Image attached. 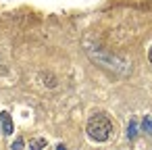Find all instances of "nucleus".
Listing matches in <instances>:
<instances>
[{
  "label": "nucleus",
  "mask_w": 152,
  "mask_h": 150,
  "mask_svg": "<svg viewBox=\"0 0 152 150\" xmlns=\"http://www.w3.org/2000/svg\"><path fill=\"white\" fill-rule=\"evenodd\" d=\"M113 133V123L106 115H94L88 121V135L94 142H106Z\"/></svg>",
  "instance_id": "obj_1"
},
{
  "label": "nucleus",
  "mask_w": 152,
  "mask_h": 150,
  "mask_svg": "<svg viewBox=\"0 0 152 150\" xmlns=\"http://www.w3.org/2000/svg\"><path fill=\"white\" fill-rule=\"evenodd\" d=\"M0 123H2V131H4L7 135L13 133V119H11V115H9L7 110L0 113Z\"/></svg>",
  "instance_id": "obj_2"
},
{
  "label": "nucleus",
  "mask_w": 152,
  "mask_h": 150,
  "mask_svg": "<svg viewBox=\"0 0 152 150\" xmlns=\"http://www.w3.org/2000/svg\"><path fill=\"white\" fill-rule=\"evenodd\" d=\"M144 129L146 131H152V119H148V117L144 119Z\"/></svg>",
  "instance_id": "obj_3"
},
{
  "label": "nucleus",
  "mask_w": 152,
  "mask_h": 150,
  "mask_svg": "<svg viewBox=\"0 0 152 150\" xmlns=\"http://www.w3.org/2000/svg\"><path fill=\"white\" fill-rule=\"evenodd\" d=\"M42 146H46L44 140H36V142H31V148H42Z\"/></svg>",
  "instance_id": "obj_4"
},
{
  "label": "nucleus",
  "mask_w": 152,
  "mask_h": 150,
  "mask_svg": "<svg viewBox=\"0 0 152 150\" xmlns=\"http://www.w3.org/2000/svg\"><path fill=\"white\" fill-rule=\"evenodd\" d=\"M135 135V121H131V125H129V138H133Z\"/></svg>",
  "instance_id": "obj_5"
},
{
  "label": "nucleus",
  "mask_w": 152,
  "mask_h": 150,
  "mask_svg": "<svg viewBox=\"0 0 152 150\" xmlns=\"http://www.w3.org/2000/svg\"><path fill=\"white\" fill-rule=\"evenodd\" d=\"M21 146H23V142H21V140H17V142L13 144V148H21Z\"/></svg>",
  "instance_id": "obj_6"
},
{
  "label": "nucleus",
  "mask_w": 152,
  "mask_h": 150,
  "mask_svg": "<svg viewBox=\"0 0 152 150\" xmlns=\"http://www.w3.org/2000/svg\"><path fill=\"white\" fill-rule=\"evenodd\" d=\"M150 63H152V48H150Z\"/></svg>",
  "instance_id": "obj_7"
}]
</instances>
